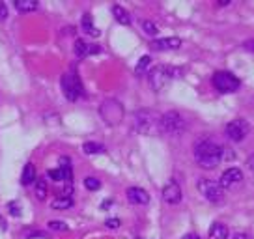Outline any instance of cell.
Instances as JSON below:
<instances>
[{"mask_svg":"<svg viewBox=\"0 0 254 239\" xmlns=\"http://www.w3.org/2000/svg\"><path fill=\"white\" fill-rule=\"evenodd\" d=\"M211 82H213L215 90L221 92V94H234L241 86V80L230 71H217L213 75Z\"/></svg>","mask_w":254,"mask_h":239,"instance_id":"obj_5","label":"cell"},{"mask_svg":"<svg viewBox=\"0 0 254 239\" xmlns=\"http://www.w3.org/2000/svg\"><path fill=\"white\" fill-rule=\"evenodd\" d=\"M82 30L88 34V36H92V38H99V30L94 26V21H92V15L90 13H84L82 15Z\"/></svg>","mask_w":254,"mask_h":239,"instance_id":"obj_16","label":"cell"},{"mask_svg":"<svg viewBox=\"0 0 254 239\" xmlns=\"http://www.w3.org/2000/svg\"><path fill=\"white\" fill-rule=\"evenodd\" d=\"M163 200L170 204V206H176L182 202V187L176 183V181H170L167 183V187L163 189Z\"/></svg>","mask_w":254,"mask_h":239,"instance_id":"obj_11","label":"cell"},{"mask_svg":"<svg viewBox=\"0 0 254 239\" xmlns=\"http://www.w3.org/2000/svg\"><path fill=\"white\" fill-rule=\"evenodd\" d=\"M185 129V120L178 111L165 112L159 120V131L165 135H180Z\"/></svg>","mask_w":254,"mask_h":239,"instance_id":"obj_4","label":"cell"},{"mask_svg":"<svg viewBox=\"0 0 254 239\" xmlns=\"http://www.w3.org/2000/svg\"><path fill=\"white\" fill-rule=\"evenodd\" d=\"M112 15H114V19H116L120 24L131 23V15H129L127 9H124L122 6H112Z\"/></svg>","mask_w":254,"mask_h":239,"instance_id":"obj_21","label":"cell"},{"mask_svg":"<svg viewBox=\"0 0 254 239\" xmlns=\"http://www.w3.org/2000/svg\"><path fill=\"white\" fill-rule=\"evenodd\" d=\"M142 30L148 36H157V26H155V23H151V21H142Z\"/></svg>","mask_w":254,"mask_h":239,"instance_id":"obj_26","label":"cell"},{"mask_svg":"<svg viewBox=\"0 0 254 239\" xmlns=\"http://www.w3.org/2000/svg\"><path fill=\"white\" fill-rule=\"evenodd\" d=\"M207 239H228V228L222 223H213L209 226Z\"/></svg>","mask_w":254,"mask_h":239,"instance_id":"obj_15","label":"cell"},{"mask_svg":"<svg viewBox=\"0 0 254 239\" xmlns=\"http://www.w3.org/2000/svg\"><path fill=\"white\" fill-rule=\"evenodd\" d=\"M84 187H86L88 191H97V189L101 187V181H99L97 178H94V176H90V178L84 179Z\"/></svg>","mask_w":254,"mask_h":239,"instance_id":"obj_25","label":"cell"},{"mask_svg":"<svg viewBox=\"0 0 254 239\" xmlns=\"http://www.w3.org/2000/svg\"><path fill=\"white\" fill-rule=\"evenodd\" d=\"M224 133H226V136L230 138L232 142H241V140H245L247 136H249V133H251V123L243 118H236L226 125Z\"/></svg>","mask_w":254,"mask_h":239,"instance_id":"obj_8","label":"cell"},{"mask_svg":"<svg viewBox=\"0 0 254 239\" xmlns=\"http://www.w3.org/2000/svg\"><path fill=\"white\" fill-rule=\"evenodd\" d=\"M127 200L131 202V204H135V206H146L148 202H150V196H148V192L140 189V187H129L127 189Z\"/></svg>","mask_w":254,"mask_h":239,"instance_id":"obj_13","label":"cell"},{"mask_svg":"<svg viewBox=\"0 0 254 239\" xmlns=\"http://www.w3.org/2000/svg\"><path fill=\"white\" fill-rule=\"evenodd\" d=\"M58 168L62 170L64 181L71 183L73 181V170H71V161H69V157H60V167Z\"/></svg>","mask_w":254,"mask_h":239,"instance_id":"obj_18","label":"cell"},{"mask_svg":"<svg viewBox=\"0 0 254 239\" xmlns=\"http://www.w3.org/2000/svg\"><path fill=\"white\" fill-rule=\"evenodd\" d=\"M49 228H51V230H55V232H67L69 230V226L64 223V221H51V223H49Z\"/></svg>","mask_w":254,"mask_h":239,"instance_id":"obj_27","label":"cell"},{"mask_svg":"<svg viewBox=\"0 0 254 239\" xmlns=\"http://www.w3.org/2000/svg\"><path fill=\"white\" fill-rule=\"evenodd\" d=\"M34 187H36V196L40 200H43L45 196H47V181L45 179H36V183H34Z\"/></svg>","mask_w":254,"mask_h":239,"instance_id":"obj_23","label":"cell"},{"mask_svg":"<svg viewBox=\"0 0 254 239\" xmlns=\"http://www.w3.org/2000/svg\"><path fill=\"white\" fill-rule=\"evenodd\" d=\"M183 239H200V236H196V234H187V236H183Z\"/></svg>","mask_w":254,"mask_h":239,"instance_id":"obj_33","label":"cell"},{"mask_svg":"<svg viewBox=\"0 0 254 239\" xmlns=\"http://www.w3.org/2000/svg\"><path fill=\"white\" fill-rule=\"evenodd\" d=\"M159 120L161 116L150 109L138 111L135 114V129L140 135H153L159 131Z\"/></svg>","mask_w":254,"mask_h":239,"instance_id":"obj_3","label":"cell"},{"mask_svg":"<svg viewBox=\"0 0 254 239\" xmlns=\"http://www.w3.org/2000/svg\"><path fill=\"white\" fill-rule=\"evenodd\" d=\"M222 152L224 150L217 142L204 138L194 146V159L198 163V167L206 168V170H213L222 161Z\"/></svg>","mask_w":254,"mask_h":239,"instance_id":"obj_1","label":"cell"},{"mask_svg":"<svg viewBox=\"0 0 254 239\" xmlns=\"http://www.w3.org/2000/svg\"><path fill=\"white\" fill-rule=\"evenodd\" d=\"M73 206V196H56L53 202H51V207L53 209H69Z\"/></svg>","mask_w":254,"mask_h":239,"instance_id":"obj_20","label":"cell"},{"mask_svg":"<svg viewBox=\"0 0 254 239\" xmlns=\"http://www.w3.org/2000/svg\"><path fill=\"white\" fill-rule=\"evenodd\" d=\"M180 45H182L180 38H161V40H153L150 43L151 51H159V53H163V51H176V49H180Z\"/></svg>","mask_w":254,"mask_h":239,"instance_id":"obj_12","label":"cell"},{"mask_svg":"<svg viewBox=\"0 0 254 239\" xmlns=\"http://www.w3.org/2000/svg\"><path fill=\"white\" fill-rule=\"evenodd\" d=\"M196 187H198L200 194H202L206 200H209L211 204H221L222 200H224V189L219 185V181L202 178V179H198Z\"/></svg>","mask_w":254,"mask_h":239,"instance_id":"obj_6","label":"cell"},{"mask_svg":"<svg viewBox=\"0 0 254 239\" xmlns=\"http://www.w3.org/2000/svg\"><path fill=\"white\" fill-rule=\"evenodd\" d=\"M47 176L53 179V181H64V176H62V170L60 168H51L47 172Z\"/></svg>","mask_w":254,"mask_h":239,"instance_id":"obj_28","label":"cell"},{"mask_svg":"<svg viewBox=\"0 0 254 239\" xmlns=\"http://www.w3.org/2000/svg\"><path fill=\"white\" fill-rule=\"evenodd\" d=\"M243 47H245L247 51H249V53H253V55H254V40L245 41V43H243Z\"/></svg>","mask_w":254,"mask_h":239,"instance_id":"obj_30","label":"cell"},{"mask_svg":"<svg viewBox=\"0 0 254 239\" xmlns=\"http://www.w3.org/2000/svg\"><path fill=\"white\" fill-rule=\"evenodd\" d=\"M105 224H107L109 228H118V226H120V221H118V219H109V221H107Z\"/></svg>","mask_w":254,"mask_h":239,"instance_id":"obj_31","label":"cell"},{"mask_svg":"<svg viewBox=\"0 0 254 239\" xmlns=\"http://www.w3.org/2000/svg\"><path fill=\"white\" fill-rule=\"evenodd\" d=\"M36 167L28 163L26 167L23 168V176H21V183L23 185H30V183H36Z\"/></svg>","mask_w":254,"mask_h":239,"instance_id":"obj_17","label":"cell"},{"mask_svg":"<svg viewBox=\"0 0 254 239\" xmlns=\"http://www.w3.org/2000/svg\"><path fill=\"white\" fill-rule=\"evenodd\" d=\"M150 64H151V58H150V56H142V58L138 60V64H136L135 73H136V75H144V73H146V69L150 67Z\"/></svg>","mask_w":254,"mask_h":239,"instance_id":"obj_24","label":"cell"},{"mask_svg":"<svg viewBox=\"0 0 254 239\" xmlns=\"http://www.w3.org/2000/svg\"><path fill=\"white\" fill-rule=\"evenodd\" d=\"M15 8L21 11V13H30V11H36L40 8V4L36 0H17Z\"/></svg>","mask_w":254,"mask_h":239,"instance_id":"obj_19","label":"cell"},{"mask_svg":"<svg viewBox=\"0 0 254 239\" xmlns=\"http://www.w3.org/2000/svg\"><path fill=\"white\" fill-rule=\"evenodd\" d=\"M6 19H8V8L4 2H0V23H4Z\"/></svg>","mask_w":254,"mask_h":239,"instance_id":"obj_29","label":"cell"},{"mask_svg":"<svg viewBox=\"0 0 254 239\" xmlns=\"http://www.w3.org/2000/svg\"><path fill=\"white\" fill-rule=\"evenodd\" d=\"M101 116H103L109 125H116V123H120V120L124 118V109H122V105L118 101L109 99L101 107Z\"/></svg>","mask_w":254,"mask_h":239,"instance_id":"obj_9","label":"cell"},{"mask_svg":"<svg viewBox=\"0 0 254 239\" xmlns=\"http://www.w3.org/2000/svg\"><path fill=\"white\" fill-rule=\"evenodd\" d=\"M234 239H251V238H249V236H245V234H236V236H234Z\"/></svg>","mask_w":254,"mask_h":239,"instance_id":"obj_34","label":"cell"},{"mask_svg":"<svg viewBox=\"0 0 254 239\" xmlns=\"http://www.w3.org/2000/svg\"><path fill=\"white\" fill-rule=\"evenodd\" d=\"M101 49L97 47V45H90L86 41L82 40H77L75 41V55L79 56V58H86L90 55H97Z\"/></svg>","mask_w":254,"mask_h":239,"instance_id":"obj_14","label":"cell"},{"mask_svg":"<svg viewBox=\"0 0 254 239\" xmlns=\"http://www.w3.org/2000/svg\"><path fill=\"white\" fill-rule=\"evenodd\" d=\"M180 73H182V69H178V67L157 65V67H153V69L148 73V80H150L151 88H153L155 92H159V90H163V88L167 86L172 79L180 77Z\"/></svg>","mask_w":254,"mask_h":239,"instance_id":"obj_2","label":"cell"},{"mask_svg":"<svg viewBox=\"0 0 254 239\" xmlns=\"http://www.w3.org/2000/svg\"><path fill=\"white\" fill-rule=\"evenodd\" d=\"M62 90H64V96L67 101H77L84 90H82V84H80V79L77 73H65L62 77Z\"/></svg>","mask_w":254,"mask_h":239,"instance_id":"obj_7","label":"cell"},{"mask_svg":"<svg viewBox=\"0 0 254 239\" xmlns=\"http://www.w3.org/2000/svg\"><path fill=\"white\" fill-rule=\"evenodd\" d=\"M241 181H243V172H241L239 168L232 167L222 172L221 179H219V185H221L222 189H232V187L239 185Z\"/></svg>","mask_w":254,"mask_h":239,"instance_id":"obj_10","label":"cell"},{"mask_svg":"<svg viewBox=\"0 0 254 239\" xmlns=\"http://www.w3.org/2000/svg\"><path fill=\"white\" fill-rule=\"evenodd\" d=\"M82 150H84V153H88V155H94V153H103L105 146L103 144H97V142H84Z\"/></svg>","mask_w":254,"mask_h":239,"instance_id":"obj_22","label":"cell"},{"mask_svg":"<svg viewBox=\"0 0 254 239\" xmlns=\"http://www.w3.org/2000/svg\"><path fill=\"white\" fill-rule=\"evenodd\" d=\"M247 165H249V168H251V170L254 172V153L251 155V157H249V159H247Z\"/></svg>","mask_w":254,"mask_h":239,"instance_id":"obj_32","label":"cell"}]
</instances>
